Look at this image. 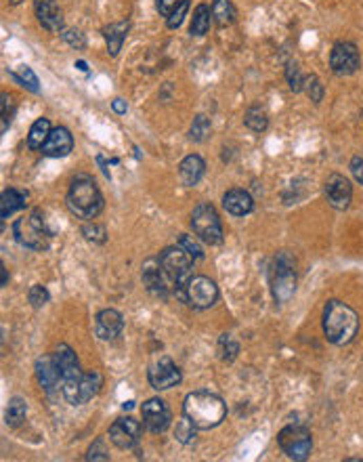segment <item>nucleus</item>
<instances>
[{"mask_svg": "<svg viewBox=\"0 0 363 462\" xmlns=\"http://www.w3.org/2000/svg\"><path fill=\"white\" fill-rule=\"evenodd\" d=\"M143 284L156 296H166V277L160 259H148L143 265Z\"/></svg>", "mask_w": 363, "mask_h": 462, "instance_id": "nucleus-20", "label": "nucleus"}, {"mask_svg": "<svg viewBox=\"0 0 363 462\" xmlns=\"http://www.w3.org/2000/svg\"><path fill=\"white\" fill-rule=\"evenodd\" d=\"M361 57L353 42H336L330 53V67L336 76H351L359 69Z\"/></svg>", "mask_w": 363, "mask_h": 462, "instance_id": "nucleus-13", "label": "nucleus"}, {"mask_svg": "<svg viewBox=\"0 0 363 462\" xmlns=\"http://www.w3.org/2000/svg\"><path fill=\"white\" fill-rule=\"evenodd\" d=\"M324 194L328 198V204L336 210L348 208V204L353 200V187H351L348 179H344L342 175H330L326 181Z\"/></svg>", "mask_w": 363, "mask_h": 462, "instance_id": "nucleus-15", "label": "nucleus"}, {"mask_svg": "<svg viewBox=\"0 0 363 462\" xmlns=\"http://www.w3.org/2000/svg\"><path fill=\"white\" fill-rule=\"evenodd\" d=\"M11 3H13V5H19V3H21V0H11Z\"/></svg>", "mask_w": 363, "mask_h": 462, "instance_id": "nucleus-49", "label": "nucleus"}, {"mask_svg": "<svg viewBox=\"0 0 363 462\" xmlns=\"http://www.w3.org/2000/svg\"><path fill=\"white\" fill-rule=\"evenodd\" d=\"M26 412H28V406L21 397H13L7 406V412H5V422L11 427V429H17L19 425H24L26 420Z\"/></svg>", "mask_w": 363, "mask_h": 462, "instance_id": "nucleus-29", "label": "nucleus"}, {"mask_svg": "<svg viewBox=\"0 0 363 462\" xmlns=\"http://www.w3.org/2000/svg\"><path fill=\"white\" fill-rule=\"evenodd\" d=\"M351 173H353L355 181L363 185V158H359V156L353 158V162H351Z\"/></svg>", "mask_w": 363, "mask_h": 462, "instance_id": "nucleus-45", "label": "nucleus"}, {"mask_svg": "<svg viewBox=\"0 0 363 462\" xmlns=\"http://www.w3.org/2000/svg\"><path fill=\"white\" fill-rule=\"evenodd\" d=\"M185 300L193 309H210L219 300V288L206 275H193L185 286Z\"/></svg>", "mask_w": 363, "mask_h": 462, "instance_id": "nucleus-10", "label": "nucleus"}, {"mask_svg": "<svg viewBox=\"0 0 363 462\" xmlns=\"http://www.w3.org/2000/svg\"><path fill=\"white\" fill-rule=\"evenodd\" d=\"M181 3H183V0H156V9H158V13L162 17L168 19L181 7Z\"/></svg>", "mask_w": 363, "mask_h": 462, "instance_id": "nucleus-42", "label": "nucleus"}, {"mask_svg": "<svg viewBox=\"0 0 363 462\" xmlns=\"http://www.w3.org/2000/svg\"><path fill=\"white\" fill-rule=\"evenodd\" d=\"M206 173V162L197 156V153H191V156L183 158V162L179 164V177L183 181L185 187H193L200 183V179Z\"/></svg>", "mask_w": 363, "mask_h": 462, "instance_id": "nucleus-23", "label": "nucleus"}, {"mask_svg": "<svg viewBox=\"0 0 363 462\" xmlns=\"http://www.w3.org/2000/svg\"><path fill=\"white\" fill-rule=\"evenodd\" d=\"M28 298H30V302H32L34 309H42V307L48 302L51 294H48V290H46L44 286L34 284V286L30 288V292H28Z\"/></svg>", "mask_w": 363, "mask_h": 462, "instance_id": "nucleus-37", "label": "nucleus"}, {"mask_svg": "<svg viewBox=\"0 0 363 462\" xmlns=\"http://www.w3.org/2000/svg\"><path fill=\"white\" fill-rule=\"evenodd\" d=\"M13 236L21 246L32 248V250H46L51 242V231L46 229V223L40 210H34L32 214L17 219L13 225Z\"/></svg>", "mask_w": 363, "mask_h": 462, "instance_id": "nucleus-6", "label": "nucleus"}, {"mask_svg": "<svg viewBox=\"0 0 363 462\" xmlns=\"http://www.w3.org/2000/svg\"><path fill=\"white\" fill-rule=\"evenodd\" d=\"M175 437L181 441V443H189L193 437H195V425L183 414V418L177 422V427H175Z\"/></svg>", "mask_w": 363, "mask_h": 462, "instance_id": "nucleus-35", "label": "nucleus"}, {"mask_svg": "<svg viewBox=\"0 0 363 462\" xmlns=\"http://www.w3.org/2000/svg\"><path fill=\"white\" fill-rule=\"evenodd\" d=\"M11 116H13V112H11V97L7 95V93H3V135L7 132V128H9V124H11Z\"/></svg>", "mask_w": 363, "mask_h": 462, "instance_id": "nucleus-44", "label": "nucleus"}, {"mask_svg": "<svg viewBox=\"0 0 363 462\" xmlns=\"http://www.w3.org/2000/svg\"><path fill=\"white\" fill-rule=\"evenodd\" d=\"M0 269H3V288H5V286H7V282H9V275H7V269H5V265L0 267Z\"/></svg>", "mask_w": 363, "mask_h": 462, "instance_id": "nucleus-47", "label": "nucleus"}, {"mask_svg": "<svg viewBox=\"0 0 363 462\" xmlns=\"http://www.w3.org/2000/svg\"><path fill=\"white\" fill-rule=\"evenodd\" d=\"M141 418H143V427L152 433H164L172 422L170 408L160 397H152L141 406Z\"/></svg>", "mask_w": 363, "mask_h": 462, "instance_id": "nucleus-11", "label": "nucleus"}, {"mask_svg": "<svg viewBox=\"0 0 363 462\" xmlns=\"http://www.w3.org/2000/svg\"><path fill=\"white\" fill-rule=\"evenodd\" d=\"M183 414L200 431L219 427L227 416V404L210 391H193L183 402Z\"/></svg>", "mask_w": 363, "mask_h": 462, "instance_id": "nucleus-1", "label": "nucleus"}, {"mask_svg": "<svg viewBox=\"0 0 363 462\" xmlns=\"http://www.w3.org/2000/svg\"><path fill=\"white\" fill-rule=\"evenodd\" d=\"M158 259H160L166 282L170 286H175L181 292V296L185 298V286L193 277V261L195 259L181 246L164 248Z\"/></svg>", "mask_w": 363, "mask_h": 462, "instance_id": "nucleus-4", "label": "nucleus"}, {"mask_svg": "<svg viewBox=\"0 0 363 462\" xmlns=\"http://www.w3.org/2000/svg\"><path fill=\"white\" fill-rule=\"evenodd\" d=\"M65 202L71 214L82 221H93L103 210V196L89 175H80L71 181Z\"/></svg>", "mask_w": 363, "mask_h": 462, "instance_id": "nucleus-3", "label": "nucleus"}, {"mask_svg": "<svg viewBox=\"0 0 363 462\" xmlns=\"http://www.w3.org/2000/svg\"><path fill=\"white\" fill-rule=\"evenodd\" d=\"M187 11H189V0H183L181 3V7L166 19V26L170 28V30H177L181 24H183V19H185V15H187Z\"/></svg>", "mask_w": 363, "mask_h": 462, "instance_id": "nucleus-41", "label": "nucleus"}, {"mask_svg": "<svg viewBox=\"0 0 363 462\" xmlns=\"http://www.w3.org/2000/svg\"><path fill=\"white\" fill-rule=\"evenodd\" d=\"M208 135H210V120L204 114L195 116L191 122V128H189V139L193 143H204L208 139Z\"/></svg>", "mask_w": 363, "mask_h": 462, "instance_id": "nucleus-31", "label": "nucleus"}, {"mask_svg": "<svg viewBox=\"0 0 363 462\" xmlns=\"http://www.w3.org/2000/svg\"><path fill=\"white\" fill-rule=\"evenodd\" d=\"M109 439L120 450L134 447L139 443V439H141V425H139V420H134L130 416H122V418L114 420V425L109 427Z\"/></svg>", "mask_w": 363, "mask_h": 462, "instance_id": "nucleus-14", "label": "nucleus"}, {"mask_svg": "<svg viewBox=\"0 0 363 462\" xmlns=\"http://www.w3.org/2000/svg\"><path fill=\"white\" fill-rule=\"evenodd\" d=\"M34 11L44 30L53 34L63 32V11L55 0H34Z\"/></svg>", "mask_w": 363, "mask_h": 462, "instance_id": "nucleus-17", "label": "nucleus"}, {"mask_svg": "<svg viewBox=\"0 0 363 462\" xmlns=\"http://www.w3.org/2000/svg\"><path fill=\"white\" fill-rule=\"evenodd\" d=\"M101 384H103V378L97 370L87 372L74 380L63 382V397L71 406H82V404L91 402L101 391Z\"/></svg>", "mask_w": 363, "mask_h": 462, "instance_id": "nucleus-9", "label": "nucleus"}, {"mask_svg": "<svg viewBox=\"0 0 363 462\" xmlns=\"http://www.w3.org/2000/svg\"><path fill=\"white\" fill-rule=\"evenodd\" d=\"M21 208H26V194L15 187L5 189L3 198H0V216H3V221H7L15 210Z\"/></svg>", "mask_w": 363, "mask_h": 462, "instance_id": "nucleus-25", "label": "nucleus"}, {"mask_svg": "<svg viewBox=\"0 0 363 462\" xmlns=\"http://www.w3.org/2000/svg\"><path fill=\"white\" fill-rule=\"evenodd\" d=\"M87 460H109V454L105 452L103 439H97V441L91 445V450H89V454H87Z\"/></svg>", "mask_w": 363, "mask_h": 462, "instance_id": "nucleus-43", "label": "nucleus"}, {"mask_svg": "<svg viewBox=\"0 0 363 462\" xmlns=\"http://www.w3.org/2000/svg\"><path fill=\"white\" fill-rule=\"evenodd\" d=\"M210 22H212V9L208 5H197L193 11V19H191V36H204L210 30Z\"/></svg>", "mask_w": 363, "mask_h": 462, "instance_id": "nucleus-28", "label": "nucleus"}, {"mask_svg": "<svg viewBox=\"0 0 363 462\" xmlns=\"http://www.w3.org/2000/svg\"><path fill=\"white\" fill-rule=\"evenodd\" d=\"M219 351H221V357L225 361H233L240 353V345L229 334H223L221 341H219Z\"/></svg>", "mask_w": 363, "mask_h": 462, "instance_id": "nucleus-36", "label": "nucleus"}, {"mask_svg": "<svg viewBox=\"0 0 363 462\" xmlns=\"http://www.w3.org/2000/svg\"><path fill=\"white\" fill-rule=\"evenodd\" d=\"M61 36L69 46H74V49H85L87 46V38L80 30H63Z\"/></svg>", "mask_w": 363, "mask_h": 462, "instance_id": "nucleus-40", "label": "nucleus"}, {"mask_svg": "<svg viewBox=\"0 0 363 462\" xmlns=\"http://www.w3.org/2000/svg\"><path fill=\"white\" fill-rule=\"evenodd\" d=\"M112 110H114L116 114H126L128 105H126L124 99H114V101H112Z\"/></svg>", "mask_w": 363, "mask_h": 462, "instance_id": "nucleus-46", "label": "nucleus"}, {"mask_svg": "<svg viewBox=\"0 0 363 462\" xmlns=\"http://www.w3.org/2000/svg\"><path fill=\"white\" fill-rule=\"evenodd\" d=\"M179 246L181 248H185L195 261H200V259H204V250H202V246H200V242L193 238V236H187V234H181L179 236Z\"/></svg>", "mask_w": 363, "mask_h": 462, "instance_id": "nucleus-39", "label": "nucleus"}, {"mask_svg": "<svg viewBox=\"0 0 363 462\" xmlns=\"http://www.w3.org/2000/svg\"><path fill=\"white\" fill-rule=\"evenodd\" d=\"M82 236H85L89 242H93V244H105V240H107V231H105L103 225L89 223V225L82 227Z\"/></svg>", "mask_w": 363, "mask_h": 462, "instance_id": "nucleus-34", "label": "nucleus"}, {"mask_svg": "<svg viewBox=\"0 0 363 462\" xmlns=\"http://www.w3.org/2000/svg\"><path fill=\"white\" fill-rule=\"evenodd\" d=\"M13 78L21 85V87H26L28 91H32V93H40V87H38V78H36V74L32 71V67H28V65H21L17 71H13L11 74Z\"/></svg>", "mask_w": 363, "mask_h": 462, "instance_id": "nucleus-32", "label": "nucleus"}, {"mask_svg": "<svg viewBox=\"0 0 363 462\" xmlns=\"http://www.w3.org/2000/svg\"><path fill=\"white\" fill-rule=\"evenodd\" d=\"M271 290L277 302H287L296 292V261L290 253H277L271 265Z\"/></svg>", "mask_w": 363, "mask_h": 462, "instance_id": "nucleus-5", "label": "nucleus"}, {"mask_svg": "<svg viewBox=\"0 0 363 462\" xmlns=\"http://www.w3.org/2000/svg\"><path fill=\"white\" fill-rule=\"evenodd\" d=\"M76 65H78V69H82V71H87V63H85V61H78V63H76Z\"/></svg>", "mask_w": 363, "mask_h": 462, "instance_id": "nucleus-48", "label": "nucleus"}, {"mask_svg": "<svg viewBox=\"0 0 363 462\" xmlns=\"http://www.w3.org/2000/svg\"><path fill=\"white\" fill-rule=\"evenodd\" d=\"M277 443L290 460H296V462L307 460L309 454H311V447H313L311 433L303 425L283 427L277 435Z\"/></svg>", "mask_w": 363, "mask_h": 462, "instance_id": "nucleus-8", "label": "nucleus"}, {"mask_svg": "<svg viewBox=\"0 0 363 462\" xmlns=\"http://www.w3.org/2000/svg\"><path fill=\"white\" fill-rule=\"evenodd\" d=\"M285 78H287V85H290V91H292V93L305 91V78H307V76L301 74L299 63H294V61L287 63V67H285Z\"/></svg>", "mask_w": 363, "mask_h": 462, "instance_id": "nucleus-33", "label": "nucleus"}, {"mask_svg": "<svg viewBox=\"0 0 363 462\" xmlns=\"http://www.w3.org/2000/svg\"><path fill=\"white\" fill-rule=\"evenodd\" d=\"M148 380L156 391H166V389L177 387V384L181 382V370L177 368V363L170 357L164 355L150 366Z\"/></svg>", "mask_w": 363, "mask_h": 462, "instance_id": "nucleus-12", "label": "nucleus"}, {"mask_svg": "<svg viewBox=\"0 0 363 462\" xmlns=\"http://www.w3.org/2000/svg\"><path fill=\"white\" fill-rule=\"evenodd\" d=\"M244 124L252 132H265L267 126H269V116L263 108H250L244 116Z\"/></svg>", "mask_w": 363, "mask_h": 462, "instance_id": "nucleus-30", "label": "nucleus"}, {"mask_svg": "<svg viewBox=\"0 0 363 462\" xmlns=\"http://www.w3.org/2000/svg\"><path fill=\"white\" fill-rule=\"evenodd\" d=\"M223 208L233 216H246L254 210V200L246 189H229L223 196Z\"/></svg>", "mask_w": 363, "mask_h": 462, "instance_id": "nucleus-21", "label": "nucleus"}, {"mask_svg": "<svg viewBox=\"0 0 363 462\" xmlns=\"http://www.w3.org/2000/svg\"><path fill=\"white\" fill-rule=\"evenodd\" d=\"M357 330H359V318L351 307L342 300H328V305L324 307L326 339L336 347H344L353 343Z\"/></svg>", "mask_w": 363, "mask_h": 462, "instance_id": "nucleus-2", "label": "nucleus"}, {"mask_svg": "<svg viewBox=\"0 0 363 462\" xmlns=\"http://www.w3.org/2000/svg\"><path fill=\"white\" fill-rule=\"evenodd\" d=\"M212 17L216 22V26L219 28H225V26H231L236 22V7L231 0H214L212 3Z\"/></svg>", "mask_w": 363, "mask_h": 462, "instance_id": "nucleus-26", "label": "nucleus"}, {"mask_svg": "<svg viewBox=\"0 0 363 462\" xmlns=\"http://www.w3.org/2000/svg\"><path fill=\"white\" fill-rule=\"evenodd\" d=\"M51 122H48V118H38L34 124H32V128H30V135H28V147L30 149H42L44 147V143H46V139H48V135H51Z\"/></svg>", "mask_w": 363, "mask_h": 462, "instance_id": "nucleus-27", "label": "nucleus"}, {"mask_svg": "<svg viewBox=\"0 0 363 462\" xmlns=\"http://www.w3.org/2000/svg\"><path fill=\"white\" fill-rule=\"evenodd\" d=\"M191 227H193V234L210 246H219L223 242V225L212 204L202 202L193 208Z\"/></svg>", "mask_w": 363, "mask_h": 462, "instance_id": "nucleus-7", "label": "nucleus"}, {"mask_svg": "<svg viewBox=\"0 0 363 462\" xmlns=\"http://www.w3.org/2000/svg\"><path fill=\"white\" fill-rule=\"evenodd\" d=\"M128 30H130L128 22H116V24H109V26L103 28V38L107 42V53L112 57H116L122 51V44L128 36Z\"/></svg>", "mask_w": 363, "mask_h": 462, "instance_id": "nucleus-24", "label": "nucleus"}, {"mask_svg": "<svg viewBox=\"0 0 363 462\" xmlns=\"http://www.w3.org/2000/svg\"><path fill=\"white\" fill-rule=\"evenodd\" d=\"M305 91H307V95L311 97L313 103H321V99H324V85L319 83L317 76H307V78H305Z\"/></svg>", "mask_w": 363, "mask_h": 462, "instance_id": "nucleus-38", "label": "nucleus"}, {"mask_svg": "<svg viewBox=\"0 0 363 462\" xmlns=\"http://www.w3.org/2000/svg\"><path fill=\"white\" fill-rule=\"evenodd\" d=\"M36 378H38L40 387H42L46 393H53L55 387H59L61 374H59V370H57V363H55L53 355H51V357H40V359H36Z\"/></svg>", "mask_w": 363, "mask_h": 462, "instance_id": "nucleus-22", "label": "nucleus"}, {"mask_svg": "<svg viewBox=\"0 0 363 462\" xmlns=\"http://www.w3.org/2000/svg\"><path fill=\"white\" fill-rule=\"evenodd\" d=\"M53 359H55V363H57V370H59L63 382L74 380V378L82 376V372H80V363H78V357H76L74 351H71L69 345L61 343V345L57 347V351L53 353Z\"/></svg>", "mask_w": 363, "mask_h": 462, "instance_id": "nucleus-18", "label": "nucleus"}, {"mask_svg": "<svg viewBox=\"0 0 363 462\" xmlns=\"http://www.w3.org/2000/svg\"><path fill=\"white\" fill-rule=\"evenodd\" d=\"M71 149H74V139H71L69 130L65 126H57L51 130L42 147V153L46 158H65L71 153Z\"/></svg>", "mask_w": 363, "mask_h": 462, "instance_id": "nucleus-16", "label": "nucleus"}, {"mask_svg": "<svg viewBox=\"0 0 363 462\" xmlns=\"http://www.w3.org/2000/svg\"><path fill=\"white\" fill-rule=\"evenodd\" d=\"M124 330V320L120 316V311L116 309H103L97 316L95 322V332L101 341H114L122 334Z\"/></svg>", "mask_w": 363, "mask_h": 462, "instance_id": "nucleus-19", "label": "nucleus"}]
</instances>
